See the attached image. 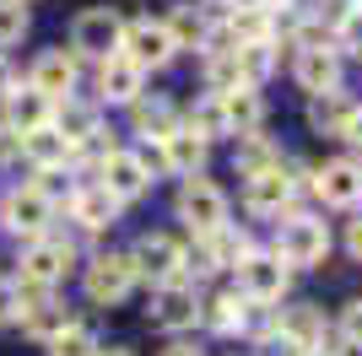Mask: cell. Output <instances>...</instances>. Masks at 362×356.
Listing matches in <instances>:
<instances>
[{"label":"cell","instance_id":"1","mask_svg":"<svg viewBox=\"0 0 362 356\" xmlns=\"http://www.w3.org/2000/svg\"><path fill=\"white\" fill-rule=\"evenodd\" d=\"M303 194H308V167H298L287 157L281 167H265V173L243 178L238 184V206H243L249 222L276 227V222H287L292 210H303Z\"/></svg>","mask_w":362,"mask_h":356},{"label":"cell","instance_id":"2","mask_svg":"<svg viewBox=\"0 0 362 356\" xmlns=\"http://www.w3.org/2000/svg\"><path fill=\"white\" fill-rule=\"evenodd\" d=\"M335 249V232L319 210H292L287 222L271 227V254L298 275V270H325Z\"/></svg>","mask_w":362,"mask_h":356},{"label":"cell","instance_id":"3","mask_svg":"<svg viewBox=\"0 0 362 356\" xmlns=\"http://www.w3.org/2000/svg\"><path fill=\"white\" fill-rule=\"evenodd\" d=\"M76 270H81V243H76L71 232H44V237L16 243V270H11L16 281H33V286L60 292Z\"/></svg>","mask_w":362,"mask_h":356},{"label":"cell","instance_id":"4","mask_svg":"<svg viewBox=\"0 0 362 356\" xmlns=\"http://www.w3.org/2000/svg\"><path fill=\"white\" fill-rule=\"evenodd\" d=\"M173 222H179L189 237H206V232H216V227L233 222V194H227L216 178H206V173L179 178V194H173Z\"/></svg>","mask_w":362,"mask_h":356},{"label":"cell","instance_id":"5","mask_svg":"<svg viewBox=\"0 0 362 356\" xmlns=\"http://www.w3.org/2000/svg\"><path fill=\"white\" fill-rule=\"evenodd\" d=\"M136 265L124 249H98L81 259V292H87L92 308H119L124 297L136 292Z\"/></svg>","mask_w":362,"mask_h":356},{"label":"cell","instance_id":"6","mask_svg":"<svg viewBox=\"0 0 362 356\" xmlns=\"http://www.w3.org/2000/svg\"><path fill=\"white\" fill-rule=\"evenodd\" d=\"M124 44V11L119 6H87V11L71 16V54L81 59V65H98V59L119 54Z\"/></svg>","mask_w":362,"mask_h":356},{"label":"cell","instance_id":"7","mask_svg":"<svg viewBox=\"0 0 362 356\" xmlns=\"http://www.w3.org/2000/svg\"><path fill=\"white\" fill-rule=\"evenodd\" d=\"M54 216H60V210L49 206V200H44L38 189H33L28 178H22V184H6V189H0V232L11 237V243H28V237L54 232Z\"/></svg>","mask_w":362,"mask_h":356},{"label":"cell","instance_id":"8","mask_svg":"<svg viewBox=\"0 0 362 356\" xmlns=\"http://www.w3.org/2000/svg\"><path fill=\"white\" fill-rule=\"evenodd\" d=\"M308 200H319L325 210H357L362 206V157L341 151V157H325L319 167H308Z\"/></svg>","mask_w":362,"mask_h":356},{"label":"cell","instance_id":"9","mask_svg":"<svg viewBox=\"0 0 362 356\" xmlns=\"http://www.w3.org/2000/svg\"><path fill=\"white\" fill-rule=\"evenodd\" d=\"M124 206L114 200V194L103 189V184H76V194L65 200V222H71V237L76 243H98V237H108L114 227H119Z\"/></svg>","mask_w":362,"mask_h":356},{"label":"cell","instance_id":"10","mask_svg":"<svg viewBox=\"0 0 362 356\" xmlns=\"http://www.w3.org/2000/svg\"><path fill=\"white\" fill-rule=\"evenodd\" d=\"M146 324L163 335H189L200 324V286L195 281H163L146 292Z\"/></svg>","mask_w":362,"mask_h":356},{"label":"cell","instance_id":"11","mask_svg":"<svg viewBox=\"0 0 362 356\" xmlns=\"http://www.w3.org/2000/svg\"><path fill=\"white\" fill-rule=\"evenodd\" d=\"M124 254H130L141 286H163V281L184 275V237L179 232H141Z\"/></svg>","mask_w":362,"mask_h":356},{"label":"cell","instance_id":"12","mask_svg":"<svg viewBox=\"0 0 362 356\" xmlns=\"http://www.w3.org/2000/svg\"><path fill=\"white\" fill-rule=\"evenodd\" d=\"M119 54H130L141 71H168L173 59H179V44H173V32H168L163 16H124V44Z\"/></svg>","mask_w":362,"mask_h":356},{"label":"cell","instance_id":"13","mask_svg":"<svg viewBox=\"0 0 362 356\" xmlns=\"http://www.w3.org/2000/svg\"><path fill=\"white\" fill-rule=\"evenodd\" d=\"M146 81L151 76L141 71L130 54H108V59L92 65V103L98 108H130L141 92H146Z\"/></svg>","mask_w":362,"mask_h":356},{"label":"cell","instance_id":"14","mask_svg":"<svg viewBox=\"0 0 362 356\" xmlns=\"http://www.w3.org/2000/svg\"><path fill=\"white\" fill-rule=\"evenodd\" d=\"M233 286H238L249 302H287V292H292V270L276 259L271 249H255L249 259H243L238 270H233Z\"/></svg>","mask_w":362,"mask_h":356},{"label":"cell","instance_id":"15","mask_svg":"<svg viewBox=\"0 0 362 356\" xmlns=\"http://www.w3.org/2000/svg\"><path fill=\"white\" fill-rule=\"evenodd\" d=\"M92 184H103V189L114 194L119 206H136V200H146V194H151V184H157V178H151L146 167H141V157H136L130 146H114V151L103 157V162H98Z\"/></svg>","mask_w":362,"mask_h":356},{"label":"cell","instance_id":"16","mask_svg":"<svg viewBox=\"0 0 362 356\" xmlns=\"http://www.w3.org/2000/svg\"><path fill=\"white\" fill-rule=\"evenodd\" d=\"M22 81H33L49 103H60V97H71V92L81 87V59H76L65 44H60V49H44V54L28 65V76H22Z\"/></svg>","mask_w":362,"mask_h":356},{"label":"cell","instance_id":"17","mask_svg":"<svg viewBox=\"0 0 362 356\" xmlns=\"http://www.w3.org/2000/svg\"><path fill=\"white\" fill-rule=\"evenodd\" d=\"M292 81H298L303 97L335 92V87H346V59L335 49H292Z\"/></svg>","mask_w":362,"mask_h":356},{"label":"cell","instance_id":"18","mask_svg":"<svg viewBox=\"0 0 362 356\" xmlns=\"http://www.w3.org/2000/svg\"><path fill=\"white\" fill-rule=\"evenodd\" d=\"M49 124H54V130H60L65 141H71V157H76L81 146H87V141H98V135L108 130V124H103V108L92 103V97H81V92L60 97V103H54V119H49Z\"/></svg>","mask_w":362,"mask_h":356},{"label":"cell","instance_id":"19","mask_svg":"<svg viewBox=\"0 0 362 356\" xmlns=\"http://www.w3.org/2000/svg\"><path fill=\"white\" fill-rule=\"evenodd\" d=\"M276 335L298 340L303 351H314V345L335 340V335H330V319H325V308H319V302H276Z\"/></svg>","mask_w":362,"mask_h":356},{"label":"cell","instance_id":"20","mask_svg":"<svg viewBox=\"0 0 362 356\" xmlns=\"http://www.w3.org/2000/svg\"><path fill=\"white\" fill-rule=\"evenodd\" d=\"M157 141H163V157H168V178H195V173H206V162H211V141L195 135L184 119L168 135H157Z\"/></svg>","mask_w":362,"mask_h":356},{"label":"cell","instance_id":"21","mask_svg":"<svg viewBox=\"0 0 362 356\" xmlns=\"http://www.w3.org/2000/svg\"><path fill=\"white\" fill-rule=\"evenodd\" d=\"M243 308H249V297L238 286H216V292H200V324L206 335L216 340H238V324H243Z\"/></svg>","mask_w":362,"mask_h":356},{"label":"cell","instance_id":"22","mask_svg":"<svg viewBox=\"0 0 362 356\" xmlns=\"http://www.w3.org/2000/svg\"><path fill=\"white\" fill-rule=\"evenodd\" d=\"M49 119H54V103H49L33 81L16 76V87L0 97V124H11L16 135H28V130H38V124H49Z\"/></svg>","mask_w":362,"mask_h":356},{"label":"cell","instance_id":"23","mask_svg":"<svg viewBox=\"0 0 362 356\" xmlns=\"http://www.w3.org/2000/svg\"><path fill=\"white\" fill-rule=\"evenodd\" d=\"M124 119H130V135L141 141V135H168V130L184 119V108L173 103L168 92H141L136 103L124 108Z\"/></svg>","mask_w":362,"mask_h":356},{"label":"cell","instance_id":"24","mask_svg":"<svg viewBox=\"0 0 362 356\" xmlns=\"http://www.w3.org/2000/svg\"><path fill=\"white\" fill-rule=\"evenodd\" d=\"M222 28L233 32V44H276V11L265 6H249V0H233L222 6Z\"/></svg>","mask_w":362,"mask_h":356},{"label":"cell","instance_id":"25","mask_svg":"<svg viewBox=\"0 0 362 356\" xmlns=\"http://www.w3.org/2000/svg\"><path fill=\"white\" fill-rule=\"evenodd\" d=\"M287 162V151H281V141L265 130H249V135H233V173L238 178H255L265 173V167H281Z\"/></svg>","mask_w":362,"mask_h":356},{"label":"cell","instance_id":"26","mask_svg":"<svg viewBox=\"0 0 362 356\" xmlns=\"http://www.w3.org/2000/svg\"><path fill=\"white\" fill-rule=\"evenodd\" d=\"M16 162H28V167H71V141H65L54 124H38V130L16 135Z\"/></svg>","mask_w":362,"mask_h":356},{"label":"cell","instance_id":"27","mask_svg":"<svg viewBox=\"0 0 362 356\" xmlns=\"http://www.w3.org/2000/svg\"><path fill=\"white\" fill-rule=\"evenodd\" d=\"M222 97V114H227V135H249V130H265V87H233V92H216Z\"/></svg>","mask_w":362,"mask_h":356},{"label":"cell","instance_id":"28","mask_svg":"<svg viewBox=\"0 0 362 356\" xmlns=\"http://www.w3.org/2000/svg\"><path fill=\"white\" fill-rule=\"evenodd\" d=\"M351 108H357V97H351L346 87H335V92H314L308 97V130L314 135H330V141H341L351 124Z\"/></svg>","mask_w":362,"mask_h":356},{"label":"cell","instance_id":"29","mask_svg":"<svg viewBox=\"0 0 362 356\" xmlns=\"http://www.w3.org/2000/svg\"><path fill=\"white\" fill-rule=\"evenodd\" d=\"M71 319H76V313L65 308L60 297H54V302H44V308H28L22 319H16V329H22V340H33L38 351H44V345L54 340V335H60V329L71 324Z\"/></svg>","mask_w":362,"mask_h":356},{"label":"cell","instance_id":"30","mask_svg":"<svg viewBox=\"0 0 362 356\" xmlns=\"http://www.w3.org/2000/svg\"><path fill=\"white\" fill-rule=\"evenodd\" d=\"M211 16L216 11H206V6H195V0H184V6H173V11L163 16L168 32H173V44H179V54H184V49H189V54L200 49V38H206V28H211Z\"/></svg>","mask_w":362,"mask_h":356},{"label":"cell","instance_id":"31","mask_svg":"<svg viewBox=\"0 0 362 356\" xmlns=\"http://www.w3.org/2000/svg\"><path fill=\"white\" fill-rule=\"evenodd\" d=\"M184 124H189V130L195 135H206V141H233V135H227V114H222V97H216V92H200L195 103L184 108Z\"/></svg>","mask_w":362,"mask_h":356},{"label":"cell","instance_id":"32","mask_svg":"<svg viewBox=\"0 0 362 356\" xmlns=\"http://www.w3.org/2000/svg\"><path fill=\"white\" fill-rule=\"evenodd\" d=\"M276 71H281V44H243L238 49V76L249 87H265Z\"/></svg>","mask_w":362,"mask_h":356},{"label":"cell","instance_id":"33","mask_svg":"<svg viewBox=\"0 0 362 356\" xmlns=\"http://www.w3.org/2000/svg\"><path fill=\"white\" fill-rule=\"evenodd\" d=\"M233 87H249L238 76V49H233V54H206L200 59V92H233Z\"/></svg>","mask_w":362,"mask_h":356},{"label":"cell","instance_id":"34","mask_svg":"<svg viewBox=\"0 0 362 356\" xmlns=\"http://www.w3.org/2000/svg\"><path fill=\"white\" fill-rule=\"evenodd\" d=\"M98 345H103V340H98V329H92L87 319H71V324L44 345V356H92Z\"/></svg>","mask_w":362,"mask_h":356},{"label":"cell","instance_id":"35","mask_svg":"<svg viewBox=\"0 0 362 356\" xmlns=\"http://www.w3.org/2000/svg\"><path fill=\"white\" fill-rule=\"evenodd\" d=\"M28 184H33L38 194H44V200H49L54 210H65V200L76 194V184H81V178H76L71 167H33V178H28Z\"/></svg>","mask_w":362,"mask_h":356},{"label":"cell","instance_id":"36","mask_svg":"<svg viewBox=\"0 0 362 356\" xmlns=\"http://www.w3.org/2000/svg\"><path fill=\"white\" fill-rule=\"evenodd\" d=\"M28 28H33L28 6H22V0H0V49H6V54L28 38Z\"/></svg>","mask_w":362,"mask_h":356},{"label":"cell","instance_id":"37","mask_svg":"<svg viewBox=\"0 0 362 356\" xmlns=\"http://www.w3.org/2000/svg\"><path fill=\"white\" fill-rule=\"evenodd\" d=\"M330 335H335V345H341V351H362V297H351L346 308L335 313Z\"/></svg>","mask_w":362,"mask_h":356},{"label":"cell","instance_id":"38","mask_svg":"<svg viewBox=\"0 0 362 356\" xmlns=\"http://www.w3.org/2000/svg\"><path fill=\"white\" fill-rule=\"evenodd\" d=\"M330 49L341 59H362V6H351V11L341 16V28L330 32Z\"/></svg>","mask_w":362,"mask_h":356},{"label":"cell","instance_id":"39","mask_svg":"<svg viewBox=\"0 0 362 356\" xmlns=\"http://www.w3.org/2000/svg\"><path fill=\"white\" fill-rule=\"evenodd\" d=\"M298 6H303V11H308V16H314V22H319V28H341V16H346L351 11V0H298Z\"/></svg>","mask_w":362,"mask_h":356},{"label":"cell","instance_id":"40","mask_svg":"<svg viewBox=\"0 0 362 356\" xmlns=\"http://www.w3.org/2000/svg\"><path fill=\"white\" fill-rule=\"evenodd\" d=\"M341 249H346L351 265H362V206L346 210V222H341Z\"/></svg>","mask_w":362,"mask_h":356},{"label":"cell","instance_id":"41","mask_svg":"<svg viewBox=\"0 0 362 356\" xmlns=\"http://www.w3.org/2000/svg\"><path fill=\"white\" fill-rule=\"evenodd\" d=\"M22 319V292H16V275L0 270V324H16Z\"/></svg>","mask_w":362,"mask_h":356},{"label":"cell","instance_id":"42","mask_svg":"<svg viewBox=\"0 0 362 356\" xmlns=\"http://www.w3.org/2000/svg\"><path fill=\"white\" fill-rule=\"evenodd\" d=\"M259 356H308L298 340H287V335H271V340H259Z\"/></svg>","mask_w":362,"mask_h":356},{"label":"cell","instance_id":"43","mask_svg":"<svg viewBox=\"0 0 362 356\" xmlns=\"http://www.w3.org/2000/svg\"><path fill=\"white\" fill-rule=\"evenodd\" d=\"M341 141L351 146V157H362V103L351 108V124H346V135H341Z\"/></svg>","mask_w":362,"mask_h":356},{"label":"cell","instance_id":"44","mask_svg":"<svg viewBox=\"0 0 362 356\" xmlns=\"http://www.w3.org/2000/svg\"><path fill=\"white\" fill-rule=\"evenodd\" d=\"M157 356H206V351H200L195 340H184V335H168V345H163Z\"/></svg>","mask_w":362,"mask_h":356},{"label":"cell","instance_id":"45","mask_svg":"<svg viewBox=\"0 0 362 356\" xmlns=\"http://www.w3.org/2000/svg\"><path fill=\"white\" fill-rule=\"evenodd\" d=\"M11 162H16V130H11V124H0V173H6Z\"/></svg>","mask_w":362,"mask_h":356},{"label":"cell","instance_id":"46","mask_svg":"<svg viewBox=\"0 0 362 356\" xmlns=\"http://www.w3.org/2000/svg\"><path fill=\"white\" fill-rule=\"evenodd\" d=\"M11 87H16V59L6 54V49H0V97H6Z\"/></svg>","mask_w":362,"mask_h":356},{"label":"cell","instance_id":"47","mask_svg":"<svg viewBox=\"0 0 362 356\" xmlns=\"http://www.w3.org/2000/svg\"><path fill=\"white\" fill-rule=\"evenodd\" d=\"M308 356H351V351H341V345H335V340H325V345H314V351H308Z\"/></svg>","mask_w":362,"mask_h":356},{"label":"cell","instance_id":"48","mask_svg":"<svg viewBox=\"0 0 362 356\" xmlns=\"http://www.w3.org/2000/svg\"><path fill=\"white\" fill-rule=\"evenodd\" d=\"M92 356H136V351H130V345H98Z\"/></svg>","mask_w":362,"mask_h":356},{"label":"cell","instance_id":"49","mask_svg":"<svg viewBox=\"0 0 362 356\" xmlns=\"http://www.w3.org/2000/svg\"><path fill=\"white\" fill-rule=\"evenodd\" d=\"M249 6H265V11H287V6H298V0H249Z\"/></svg>","mask_w":362,"mask_h":356},{"label":"cell","instance_id":"50","mask_svg":"<svg viewBox=\"0 0 362 356\" xmlns=\"http://www.w3.org/2000/svg\"><path fill=\"white\" fill-rule=\"evenodd\" d=\"M195 6H206V11H222V6H233V0H195Z\"/></svg>","mask_w":362,"mask_h":356},{"label":"cell","instance_id":"51","mask_svg":"<svg viewBox=\"0 0 362 356\" xmlns=\"http://www.w3.org/2000/svg\"><path fill=\"white\" fill-rule=\"evenodd\" d=\"M351 6H362V0H351Z\"/></svg>","mask_w":362,"mask_h":356},{"label":"cell","instance_id":"52","mask_svg":"<svg viewBox=\"0 0 362 356\" xmlns=\"http://www.w3.org/2000/svg\"><path fill=\"white\" fill-rule=\"evenodd\" d=\"M22 6H33V0H22Z\"/></svg>","mask_w":362,"mask_h":356}]
</instances>
